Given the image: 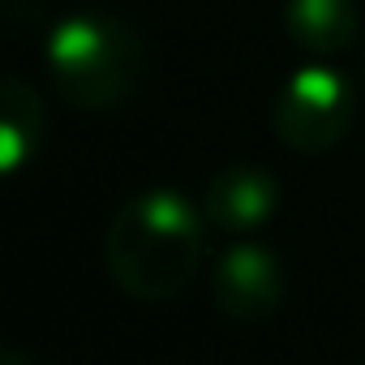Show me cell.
Masks as SVG:
<instances>
[{
	"mask_svg": "<svg viewBox=\"0 0 365 365\" xmlns=\"http://www.w3.org/2000/svg\"><path fill=\"white\" fill-rule=\"evenodd\" d=\"M0 365H31L22 352H5V356H0Z\"/></svg>",
	"mask_w": 365,
	"mask_h": 365,
	"instance_id": "ba28073f",
	"label": "cell"
},
{
	"mask_svg": "<svg viewBox=\"0 0 365 365\" xmlns=\"http://www.w3.org/2000/svg\"><path fill=\"white\" fill-rule=\"evenodd\" d=\"M43 142V99L35 86L9 78L0 86V172L18 176Z\"/></svg>",
	"mask_w": 365,
	"mask_h": 365,
	"instance_id": "8992f818",
	"label": "cell"
},
{
	"mask_svg": "<svg viewBox=\"0 0 365 365\" xmlns=\"http://www.w3.org/2000/svg\"><path fill=\"white\" fill-rule=\"evenodd\" d=\"M207 215L176 190L133 194L108 224L103 262L112 284L133 301H168L185 292L207 254Z\"/></svg>",
	"mask_w": 365,
	"mask_h": 365,
	"instance_id": "6da1fadb",
	"label": "cell"
},
{
	"mask_svg": "<svg viewBox=\"0 0 365 365\" xmlns=\"http://www.w3.org/2000/svg\"><path fill=\"white\" fill-rule=\"evenodd\" d=\"M279 207V180L258 163H232L211 176L202 194V215L220 232H254Z\"/></svg>",
	"mask_w": 365,
	"mask_h": 365,
	"instance_id": "5b68a950",
	"label": "cell"
},
{
	"mask_svg": "<svg viewBox=\"0 0 365 365\" xmlns=\"http://www.w3.org/2000/svg\"><path fill=\"white\" fill-rule=\"evenodd\" d=\"M211 297L232 322H262L284 301V262L258 241H237L211 271Z\"/></svg>",
	"mask_w": 365,
	"mask_h": 365,
	"instance_id": "277c9868",
	"label": "cell"
},
{
	"mask_svg": "<svg viewBox=\"0 0 365 365\" xmlns=\"http://www.w3.org/2000/svg\"><path fill=\"white\" fill-rule=\"evenodd\" d=\"M361 365H365V361H361Z\"/></svg>",
	"mask_w": 365,
	"mask_h": 365,
	"instance_id": "9c48e42d",
	"label": "cell"
},
{
	"mask_svg": "<svg viewBox=\"0 0 365 365\" xmlns=\"http://www.w3.org/2000/svg\"><path fill=\"white\" fill-rule=\"evenodd\" d=\"M48 73L78 112H112L142 78V39L112 14H69L48 35Z\"/></svg>",
	"mask_w": 365,
	"mask_h": 365,
	"instance_id": "7a4b0ae2",
	"label": "cell"
},
{
	"mask_svg": "<svg viewBox=\"0 0 365 365\" xmlns=\"http://www.w3.org/2000/svg\"><path fill=\"white\" fill-rule=\"evenodd\" d=\"M284 31L297 48L314 56H335L356 35V9L352 0H288Z\"/></svg>",
	"mask_w": 365,
	"mask_h": 365,
	"instance_id": "52a82bcc",
	"label": "cell"
},
{
	"mask_svg": "<svg viewBox=\"0 0 365 365\" xmlns=\"http://www.w3.org/2000/svg\"><path fill=\"white\" fill-rule=\"evenodd\" d=\"M271 125H275V133H279V142L288 150L322 155L352 125V91H348V82L335 69L305 65L279 86Z\"/></svg>",
	"mask_w": 365,
	"mask_h": 365,
	"instance_id": "3957f363",
	"label": "cell"
}]
</instances>
